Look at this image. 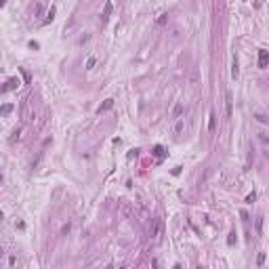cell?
<instances>
[{
  "label": "cell",
  "mask_w": 269,
  "mask_h": 269,
  "mask_svg": "<svg viewBox=\"0 0 269 269\" xmlns=\"http://www.w3.org/2000/svg\"><path fill=\"white\" fill-rule=\"evenodd\" d=\"M208 128H210V130L214 128V113H210V120H208Z\"/></svg>",
  "instance_id": "13"
},
{
  "label": "cell",
  "mask_w": 269,
  "mask_h": 269,
  "mask_svg": "<svg viewBox=\"0 0 269 269\" xmlns=\"http://www.w3.org/2000/svg\"><path fill=\"white\" fill-rule=\"evenodd\" d=\"M19 137H21V128H15V130H13V137H11V143L19 141Z\"/></svg>",
  "instance_id": "9"
},
{
  "label": "cell",
  "mask_w": 269,
  "mask_h": 269,
  "mask_svg": "<svg viewBox=\"0 0 269 269\" xmlns=\"http://www.w3.org/2000/svg\"><path fill=\"white\" fill-rule=\"evenodd\" d=\"M19 84H21V82L17 78H8L7 82H4V86H0V95H4V92H8V91H15Z\"/></svg>",
  "instance_id": "1"
},
{
  "label": "cell",
  "mask_w": 269,
  "mask_h": 269,
  "mask_svg": "<svg viewBox=\"0 0 269 269\" xmlns=\"http://www.w3.org/2000/svg\"><path fill=\"white\" fill-rule=\"evenodd\" d=\"M255 198H256V193H255V191H252V193H248L246 202H250V204H252V202H255Z\"/></svg>",
  "instance_id": "14"
},
{
  "label": "cell",
  "mask_w": 269,
  "mask_h": 269,
  "mask_svg": "<svg viewBox=\"0 0 269 269\" xmlns=\"http://www.w3.org/2000/svg\"><path fill=\"white\" fill-rule=\"evenodd\" d=\"M113 7H112V2H105V7H103V13H101V21L105 23L107 19H109V15H112Z\"/></svg>",
  "instance_id": "4"
},
{
  "label": "cell",
  "mask_w": 269,
  "mask_h": 269,
  "mask_svg": "<svg viewBox=\"0 0 269 269\" xmlns=\"http://www.w3.org/2000/svg\"><path fill=\"white\" fill-rule=\"evenodd\" d=\"M4 2H7V0H0V7H4Z\"/></svg>",
  "instance_id": "18"
},
{
  "label": "cell",
  "mask_w": 269,
  "mask_h": 269,
  "mask_svg": "<svg viewBox=\"0 0 269 269\" xmlns=\"http://www.w3.org/2000/svg\"><path fill=\"white\" fill-rule=\"evenodd\" d=\"M53 17H55V8H50L49 13H46V21H53Z\"/></svg>",
  "instance_id": "12"
},
{
  "label": "cell",
  "mask_w": 269,
  "mask_h": 269,
  "mask_svg": "<svg viewBox=\"0 0 269 269\" xmlns=\"http://www.w3.org/2000/svg\"><path fill=\"white\" fill-rule=\"evenodd\" d=\"M183 126H185V120L181 118V120H179L177 124H175V134H179V133H181V130H183Z\"/></svg>",
  "instance_id": "8"
},
{
  "label": "cell",
  "mask_w": 269,
  "mask_h": 269,
  "mask_svg": "<svg viewBox=\"0 0 269 269\" xmlns=\"http://www.w3.org/2000/svg\"><path fill=\"white\" fill-rule=\"evenodd\" d=\"M112 107H113V99H105L103 105L97 107V113H103V112H107V109H112Z\"/></svg>",
  "instance_id": "5"
},
{
  "label": "cell",
  "mask_w": 269,
  "mask_h": 269,
  "mask_svg": "<svg viewBox=\"0 0 269 269\" xmlns=\"http://www.w3.org/2000/svg\"><path fill=\"white\" fill-rule=\"evenodd\" d=\"M256 120H259V122H263V124H265V122H267V118H265L263 113H256Z\"/></svg>",
  "instance_id": "17"
},
{
  "label": "cell",
  "mask_w": 269,
  "mask_h": 269,
  "mask_svg": "<svg viewBox=\"0 0 269 269\" xmlns=\"http://www.w3.org/2000/svg\"><path fill=\"white\" fill-rule=\"evenodd\" d=\"M267 61H269L267 50H259V67H261V70H265V67H267Z\"/></svg>",
  "instance_id": "3"
},
{
  "label": "cell",
  "mask_w": 269,
  "mask_h": 269,
  "mask_svg": "<svg viewBox=\"0 0 269 269\" xmlns=\"http://www.w3.org/2000/svg\"><path fill=\"white\" fill-rule=\"evenodd\" d=\"M95 63H97V59H95V57H91V59L86 61V70H92V67H95Z\"/></svg>",
  "instance_id": "11"
},
{
  "label": "cell",
  "mask_w": 269,
  "mask_h": 269,
  "mask_svg": "<svg viewBox=\"0 0 269 269\" xmlns=\"http://www.w3.org/2000/svg\"><path fill=\"white\" fill-rule=\"evenodd\" d=\"M238 74H240V70H238V59H235V55H234V63H231V78H238Z\"/></svg>",
  "instance_id": "6"
},
{
  "label": "cell",
  "mask_w": 269,
  "mask_h": 269,
  "mask_svg": "<svg viewBox=\"0 0 269 269\" xmlns=\"http://www.w3.org/2000/svg\"><path fill=\"white\" fill-rule=\"evenodd\" d=\"M70 229H71V225H70V223H65V225H63V227H61V234H67V231H70Z\"/></svg>",
  "instance_id": "15"
},
{
  "label": "cell",
  "mask_w": 269,
  "mask_h": 269,
  "mask_svg": "<svg viewBox=\"0 0 269 269\" xmlns=\"http://www.w3.org/2000/svg\"><path fill=\"white\" fill-rule=\"evenodd\" d=\"M225 107H227V116L231 118V112H234V97H231L229 91L225 92Z\"/></svg>",
  "instance_id": "2"
},
{
  "label": "cell",
  "mask_w": 269,
  "mask_h": 269,
  "mask_svg": "<svg viewBox=\"0 0 269 269\" xmlns=\"http://www.w3.org/2000/svg\"><path fill=\"white\" fill-rule=\"evenodd\" d=\"M256 263H259V265H263V263H265V252H261V255H259V259H256Z\"/></svg>",
  "instance_id": "16"
},
{
  "label": "cell",
  "mask_w": 269,
  "mask_h": 269,
  "mask_svg": "<svg viewBox=\"0 0 269 269\" xmlns=\"http://www.w3.org/2000/svg\"><path fill=\"white\" fill-rule=\"evenodd\" d=\"M154 154H156V158H164V147L162 145H156V147H154Z\"/></svg>",
  "instance_id": "10"
},
{
  "label": "cell",
  "mask_w": 269,
  "mask_h": 269,
  "mask_svg": "<svg viewBox=\"0 0 269 269\" xmlns=\"http://www.w3.org/2000/svg\"><path fill=\"white\" fill-rule=\"evenodd\" d=\"M11 112H13V105H11V103H7V105L0 107V116H8Z\"/></svg>",
  "instance_id": "7"
},
{
  "label": "cell",
  "mask_w": 269,
  "mask_h": 269,
  "mask_svg": "<svg viewBox=\"0 0 269 269\" xmlns=\"http://www.w3.org/2000/svg\"><path fill=\"white\" fill-rule=\"evenodd\" d=\"M0 221H2V213H0Z\"/></svg>",
  "instance_id": "19"
}]
</instances>
